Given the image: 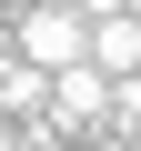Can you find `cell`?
<instances>
[{
  "label": "cell",
  "instance_id": "277c9868",
  "mask_svg": "<svg viewBox=\"0 0 141 151\" xmlns=\"http://www.w3.org/2000/svg\"><path fill=\"white\" fill-rule=\"evenodd\" d=\"M30 151H60V141H30Z\"/></svg>",
  "mask_w": 141,
  "mask_h": 151
},
{
  "label": "cell",
  "instance_id": "7a4b0ae2",
  "mask_svg": "<svg viewBox=\"0 0 141 151\" xmlns=\"http://www.w3.org/2000/svg\"><path fill=\"white\" fill-rule=\"evenodd\" d=\"M81 60L101 70V81H131V70H141V20H131V10L91 20V50H81Z\"/></svg>",
  "mask_w": 141,
  "mask_h": 151
},
{
  "label": "cell",
  "instance_id": "6da1fadb",
  "mask_svg": "<svg viewBox=\"0 0 141 151\" xmlns=\"http://www.w3.org/2000/svg\"><path fill=\"white\" fill-rule=\"evenodd\" d=\"M81 50H91V20L70 10V0H30L20 30H10V60H30V70H70Z\"/></svg>",
  "mask_w": 141,
  "mask_h": 151
},
{
  "label": "cell",
  "instance_id": "3957f363",
  "mask_svg": "<svg viewBox=\"0 0 141 151\" xmlns=\"http://www.w3.org/2000/svg\"><path fill=\"white\" fill-rule=\"evenodd\" d=\"M121 10H131V20H141V0H121Z\"/></svg>",
  "mask_w": 141,
  "mask_h": 151
},
{
  "label": "cell",
  "instance_id": "5b68a950",
  "mask_svg": "<svg viewBox=\"0 0 141 151\" xmlns=\"http://www.w3.org/2000/svg\"><path fill=\"white\" fill-rule=\"evenodd\" d=\"M131 151H141V131H131Z\"/></svg>",
  "mask_w": 141,
  "mask_h": 151
}]
</instances>
